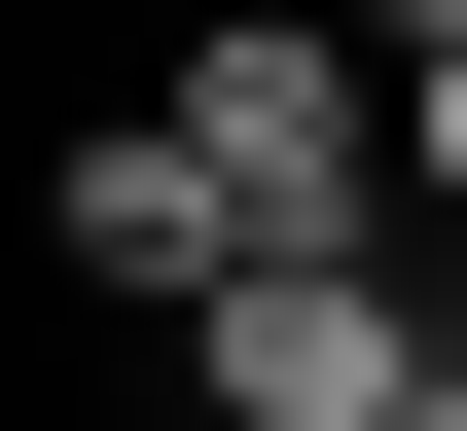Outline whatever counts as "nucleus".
<instances>
[{"mask_svg": "<svg viewBox=\"0 0 467 431\" xmlns=\"http://www.w3.org/2000/svg\"><path fill=\"white\" fill-rule=\"evenodd\" d=\"M180 144H216L252 251H431V216H396V36H359V0H216V36H180Z\"/></svg>", "mask_w": 467, "mask_h": 431, "instance_id": "1", "label": "nucleus"}, {"mask_svg": "<svg viewBox=\"0 0 467 431\" xmlns=\"http://www.w3.org/2000/svg\"><path fill=\"white\" fill-rule=\"evenodd\" d=\"M180 360H216V431H431L467 395V251H252Z\"/></svg>", "mask_w": 467, "mask_h": 431, "instance_id": "2", "label": "nucleus"}, {"mask_svg": "<svg viewBox=\"0 0 467 431\" xmlns=\"http://www.w3.org/2000/svg\"><path fill=\"white\" fill-rule=\"evenodd\" d=\"M36 216H72V288H144V323H216V288H252V216H216V144H180V108H109Z\"/></svg>", "mask_w": 467, "mask_h": 431, "instance_id": "3", "label": "nucleus"}, {"mask_svg": "<svg viewBox=\"0 0 467 431\" xmlns=\"http://www.w3.org/2000/svg\"><path fill=\"white\" fill-rule=\"evenodd\" d=\"M396 216H431V251H467V36H431V72H396Z\"/></svg>", "mask_w": 467, "mask_h": 431, "instance_id": "4", "label": "nucleus"}, {"mask_svg": "<svg viewBox=\"0 0 467 431\" xmlns=\"http://www.w3.org/2000/svg\"><path fill=\"white\" fill-rule=\"evenodd\" d=\"M431 431H467V395H431Z\"/></svg>", "mask_w": 467, "mask_h": 431, "instance_id": "5", "label": "nucleus"}]
</instances>
